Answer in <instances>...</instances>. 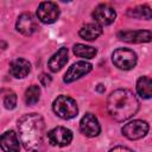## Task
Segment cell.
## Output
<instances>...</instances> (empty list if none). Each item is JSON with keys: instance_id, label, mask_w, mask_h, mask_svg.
I'll use <instances>...</instances> for the list:
<instances>
[{"instance_id": "cell-1", "label": "cell", "mask_w": 152, "mask_h": 152, "mask_svg": "<svg viewBox=\"0 0 152 152\" xmlns=\"http://www.w3.org/2000/svg\"><path fill=\"white\" fill-rule=\"evenodd\" d=\"M19 139L23 146L31 152H39L44 145L45 124L42 115L30 113L23 115L18 121Z\"/></svg>"}, {"instance_id": "cell-2", "label": "cell", "mask_w": 152, "mask_h": 152, "mask_svg": "<svg viewBox=\"0 0 152 152\" xmlns=\"http://www.w3.org/2000/svg\"><path fill=\"white\" fill-rule=\"evenodd\" d=\"M139 101L128 89H118L110 93L107 99V112L112 119L118 122L128 120L137 114Z\"/></svg>"}, {"instance_id": "cell-3", "label": "cell", "mask_w": 152, "mask_h": 152, "mask_svg": "<svg viewBox=\"0 0 152 152\" xmlns=\"http://www.w3.org/2000/svg\"><path fill=\"white\" fill-rule=\"evenodd\" d=\"M52 109L57 116H59L61 119H64V120L72 119L78 113L76 101L72 97L66 96V95H59L53 101Z\"/></svg>"}, {"instance_id": "cell-4", "label": "cell", "mask_w": 152, "mask_h": 152, "mask_svg": "<svg viewBox=\"0 0 152 152\" xmlns=\"http://www.w3.org/2000/svg\"><path fill=\"white\" fill-rule=\"evenodd\" d=\"M137 53L129 49H116L112 55L114 65L121 70H131L137 64Z\"/></svg>"}, {"instance_id": "cell-5", "label": "cell", "mask_w": 152, "mask_h": 152, "mask_svg": "<svg viewBox=\"0 0 152 152\" xmlns=\"http://www.w3.org/2000/svg\"><path fill=\"white\" fill-rule=\"evenodd\" d=\"M122 135H125L129 140H137L146 135L148 132V124L142 120H133L126 124L122 129Z\"/></svg>"}, {"instance_id": "cell-6", "label": "cell", "mask_w": 152, "mask_h": 152, "mask_svg": "<svg viewBox=\"0 0 152 152\" xmlns=\"http://www.w3.org/2000/svg\"><path fill=\"white\" fill-rule=\"evenodd\" d=\"M37 17L44 24H52L59 17V8L55 2L44 1L38 6Z\"/></svg>"}, {"instance_id": "cell-7", "label": "cell", "mask_w": 152, "mask_h": 152, "mask_svg": "<svg viewBox=\"0 0 152 152\" xmlns=\"http://www.w3.org/2000/svg\"><path fill=\"white\" fill-rule=\"evenodd\" d=\"M72 140V132L65 127H56L48 133V141L52 146H66Z\"/></svg>"}, {"instance_id": "cell-8", "label": "cell", "mask_w": 152, "mask_h": 152, "mask_svg": "<svg viewBox=\"0 0 152 152\" xmlns=\"http://www.w3.org/2000/svg\"><path fill=\"white\" fill-rule=\"evenodd\" d=\"M93 18L96 21L97 25H100L101 27L103 25H110L115 18H116V12L113 7H110L107 4H101L99 5L94 12H93Z\"/></svg>"}, {"instance_id": "cell-9", "label": "cell", "mask_w": 152, "mask_h": 152, "mask_svg": "<svg viewBox=\"0 0 152 152\" xmlns=\"http://www.w3.org/2000/svg\"><path fill=\"white\" fill-rule=\"evenodd\" d=\"M80 129L81 132L88 137V138H94L97 137L101 132V126L99 124V120L96 116L91 113H87L80 121Z\"/></svg>"}, {"instance_id": "cell-10", "label": "cell", "mask_w": 152, "mask_h": 152, "mask_svg": "<svg viewBox=\"0 0 152 152\" xmlns=\"http://www.w3.org/2000/svg\"><path fill=\"white\" fill-rule=\"evenodd\" d=\"M15 28L24 36H32L38 30V23L31 13H23L17 19Z\"/></svg>"}, {"instance_id": "cell-11", "label": "cell", "mask_w": 152, "mask_h": 152, "mask_svg": "<svg viewBox=\"0 0 152 152\" xmlns=\"http://www.w3.org/2000/svg\"><path fill=\"white\" fill-rule=\"evenodd\" d=\"M93 69L91 64L88 63V62H84V61H80V62H76L74 63L69 69L68 71L65 72L64 75V82L65 83H71L78 78H81L82 76L87 75L88 72H90Z\"/></svg>"}, {"instance_id": "cell-12", "label": "cell", "mask_w": 152, "mask_h": 152, "mask_svg": "<svg viewBox=\"0 0 152 152\" xmlns=\"http://www.w3.org/2000/svg\"><path fill=\"white\" fill-rule=\"evenodd\" d=\"M118 38L126 43H148L151 42L152 34L150 30L121 31L118 33Z\"/></svg>"}, {"instance_id": "cell-13", "label": "cell", "mask_w": 152, "mask_h": 152, "mask_svg": "<svg viewBox=\"0 0 152 152\" xmlns=\"http://www.w3.org/2000/svg\"><path fill=\"white\" fill-rule=\"evenodd\" d=\"M0 147L4 152H19V139L14 131H7L0 137Z\"/></svg>"}, {"instance_id": "cell-14", "label": "cell", "mask_w": 152, "mask_h": 152, "mask_svg": "<svg viewBox=\"0 0 152 152\" xmlns=\"http://www.w3.org/2000/svg\"><path fill=\"white\" fill-rule=\"evenodd\" d=\"M31 70V64L28 61L24 58H17L11 62L10 64V74L14 78H24L28 75Z\"/></svg>"}, {"instance_id": "cell-15", "label": "cell", "mask_w": 152, "mask_h": 152, "mask_svg": "<svg viewBox=\"0 0 152 152\" xmlns=\"http://www.w3.org/2000/svg\"><path fill=\"white\" fill-rule=\"evenodd\" d=\"M68 62V49L66 48H61L57 52L52 55V57L49 59L48 66L51 71L56 72L61 70Z\"/></svg>"}, {"instance_id": "cell-16", "label": "cell", "mask_w": 152, "mask_h": 152, "mask_svg": "<svg viewBox=\"0 0 152 152\" xmlns=\"http://www.w3.org/2000/svg\"><path fill=\"white\" fill-rule=\"evenodd\" d=\"M78 34H80V37H81L82 39H86V40H94V39H96L99 36L102 34V27H101L100 25H97L96 23L86 24L84 26L81 27Z\"/></svg>"}, {"instance_id": "cell-17", "label": "cell", "mask_w": 152, "mask_h": 152, "mask_svg": "<svg viewBox=\"0 0 152 152\" xmlns=\"http://www.w3.org/2000/svg\"><path fill=\"white\" fill-rule=\"evenodd\" d=\"M137 93L142 99H150L152 95V80L147 76H141L137 81Z\"/></svg>"}, {"instance_id": "cell-18", "label": "cell", "mask_w": 152, "mask_h": 152, "mask_svg": "<svg viewBox=\"0 0 152 152\" xmlns=\"http://www.w3.org/2000/svg\"><path fill=\"white\" fill-rule=\"evenodd\" d=\"M74 53L81 58L91 59L96 56L97 50L93 46H88L84 44H76V45H74Z\"/></svg>"}, {"instance_id": "cell-19", "label": "cell", "mask_w": 152, "mask_h": 152, "mask_svg": "<svg viewBox=\"0 0 152 152\" xmlns=\"http://www.w3.org/2000/svg\"><path fill=\"white\" fill-rule=\"evenodd\" d=\"M127 14L133 18L146 19V20L151 19V17H152V12L148 6H137L134 8H129L127 11Z\"/></svg>"}, {"instance_id": "cell-20", "label": "cell", "mask_w": 152, "mask_h": 152, "mask_svg": "<svg viewBox=\"0 0 152 152\" xmlns=\"http://www.w3.org/2000/svg\"><path fill=\"white\" fill-rule=\"evenodd\" d=\"M25 102L27 106H32V104H36L39 99H40V88L36 84L28 87L25 91Z\"/></svg>"}, {"instance_id": "cell-21", "label": "cell", "mask_w": 152, "mask_h": 152, "mask_svg": "<svg viewBox=\"0 0 152 152\" xmlns=\"http://www.w3.org/2000/svg\"><path fill=\"white\" fill-rule=\"evenodd\" d=\"M4 106L6 109H13L17 106V95L14 93H7L4 97Z\"/></svg>"}, {"instance_id": "cell-22", "label": "cell", "mask_w": 152, "mask_h": 152, "mask_svg": "<svg viewBox=\"0 0 152 152\" xmlns=\"http://www.w3.org/2000/svg\"><path fill=\"white\" fill-rule=\"evenodd\" d=\"M39 81H40V84L44 86V87H48L50 83H51V77L46 74H42L39 76Z\"/></svg>"}, {"instance_id": "cell-23", "label": "cell", "mask_w": 152, "mask_h": 152, "mask_svg": "<svg viewBox=\"0 0 152 152\" xmlns=\"http://www.w3.org/2000/svg\"><path fill=\"white\" fill-rule=\"evenodd\" d=\"M109 152H134V151L126 146H115V147L110 148Z\"/></svg>"}, {"instance_id": "cell-24", "label": "cell", "mask_w": 152, "mask_h": 152, "mask_svg": "<svg viewBox=\"0 0 152 152\" xmlns=\"http://www.w3.org/2000/svg\"><path fill=\"white\" fill-rule=\"evenodd\" d=\"M96 90H97V91H100V93H103V91H104V88H103V86H102V84H99V86H97V88H96Z\"/></svg>"}]
</instances>
